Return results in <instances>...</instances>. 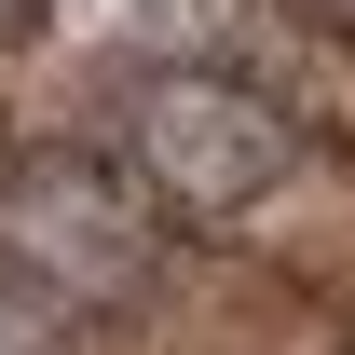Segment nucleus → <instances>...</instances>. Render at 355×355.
Here are the masks:
<instances>
[{
  "instance_id": "3",
  "label": "nucleus",
  "mask_w": 355,
  "mask_h": 355,
  "mask_svg": "<svg viewBox=\"0 0 355 355\" xmlns=\"http://www.w3.org/2000/svg\"><path fill=\"white\" fill-rule=\"evenodd\" d=\"M314 14H355V0H314Z\"/></svg>"
},
{
  "instance_id": "2",
  "label": "nucleus",
  "mask_w": 355,
  "mask_h": 355,
  "mask_svg": "<svg viewBox=\"0 0 355 355\" xmlns=\"http://www.w3.org/2000/svg\"><path fill=\"white\" fill-rule=\"evenodd\" d=\"M123 178L164 219L232 232V219H260L273 191L301 178V123H287L260 83H232V69H164V83H137V110H123Z\"/></svg>"
},
{
  "instance_id": "1",
  "label": "nucleus",
  "mask_w": 355,
  "mask_h": 355,
  "mask_svg": "<svg viewBox=\"0 0 355 355\" xmlns=\"http://www.w3.org/2000/svg\"><path fill=\"white\" fill-rule=\"evenodd\" d=\"M0 273L55 314H137L164 287V205L110 150H28L0 164Z\"/></svg>"
}]
</instances>
